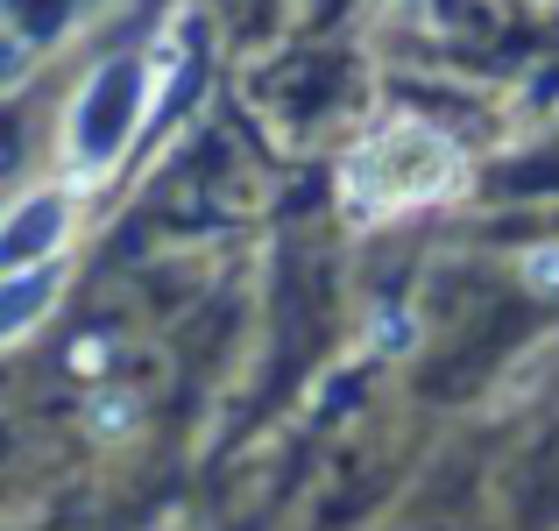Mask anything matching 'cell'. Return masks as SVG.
Segmentation results:
<instances>
[{"instance_id": "cell-1", "label": "cell", "mask_w": 559, "mask_h": 531, "mask_svg": "<svg viewBox=\"0 0 559 531\" xmlns=\"http://www.w3.org/2000/svg\"><path fill=\"white\" fill-rule=\"evenodd\" d=\"M467 177V156L447 128L432 121H390L369 142H355L341 164V205L355 220H390V213H418V205L453 199Z\"/></svg>"}, {"instance_id": "cell-2", "label": "cell", "mask_w": 559, "mask_h": 531, "mask_svg": "<svg viewBox=\"0 0 559 531\" xmlns=\"http://www.w3.org/2000/svg\"><path fill=\"white\" fill-rule=\"evenodd\" d=\"M142 114H150V85L135 79V64H99L93 79H85L71 121H64V164H71V177H79V185H99V177L121 164V150L135 142Z\"/></svg>"}, {"instance_id": "cell-3", "label": "cell", "mask_w": 559, "mask_h": 531, "mask_svg": "<svg viewBox=\"0 0 559 531\" xmlns=\"http://www.w3.org/2000/svg\"><path fill=\"white\" fill-rule=\"evenodd\" d=\"M71 191L64 185H36L0 213V270H28V262H57L71 241Z\"/></svg>"}, {"instance_id": "cell-4", "label": "cell", "mask_w": 559, "mask_h": 531, "mask_svg": "<svg viewBox=\"0 0 559 531\" xmlns=\"http://www.w3.org/2000/svg\"><path fill=\"white\" fill-rule=\"evenodd\" d=\"M57 284H64V256L57 262H28V270H0V341H22L50 319Z\"/></svg>"}, {"instance_id": "cell-5", "label": "cell", "mask_w": 559, "mask_h": 531, "mask_svg": "<svg viewBox=\"0 0 559 531\" xmlns=\"http://www.w3.org/2000/svg\"><path fill=\"white\" fill-rule=\"evenodd\" d=\"M524 284L532 291H546V298H559V241H546V248H524Z\"/></svg>"}, {"instance_id": "cell-6", "label": "cell", "mask_w": 559, "mask_h": 531, "mask_svg": "<svg viewBox=\"0 0 559 531\" xmlns=\"http://www.w3.org/2000/svg\"><path fill=\"white\" fill-rule=\"evenodd\" d=\"M128 425H135V404H128V397H99V404H93V433L99 439L128 433Z\"/></svg>"}, {"instance_id": "cell-7", "label": "cell", "mask_w": 559, "mask_h": 531, "mask_svg": "<svg viewBox=\"0 0 559 531\" xmlns=\"http://www.w3.org/2000/svg\"><path fill=\"white\" fill-rule=\"evenodd\" d=\"M376 333H382V347H390V354H404V347H411V333H418V327H411V312H404V319L390 312V319H376Z\"/></svg>"}]
</instances>
